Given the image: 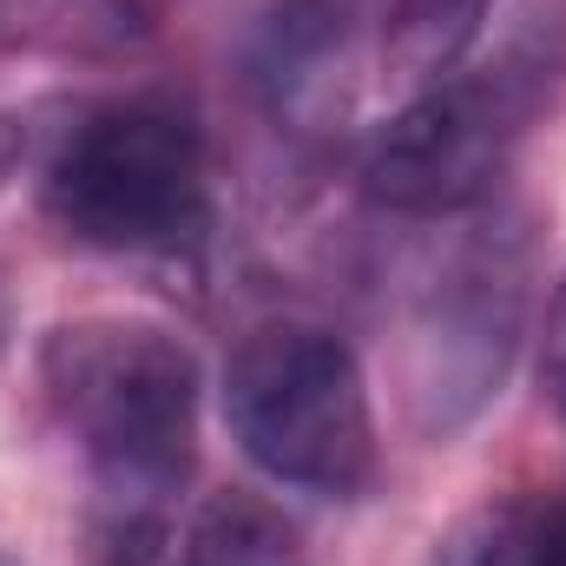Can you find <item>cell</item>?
I'll list each match as a JSON object with an SVG mask.
<instances>
[{"label": "cell", "instance_id": "6da1fadb", "mask_svg": "<svg viewBox=\"0 0 566 566\" xmlns=\"http://www.w3.org/2000/svg\"><path fill=\"white\" fill-rule=\"evenodd\" d=\"M33 376L93 474V566H158L171 494L198 461L205 369L191 343L151 316H73L40 336Z\"/></svg>", "mask_w": 566, "mask_h": 566}, {"label": "cell", "instance_id": "8992f818", "mask_svg": "<svg viewBox=\"0 0 566 566\" xmlns=\"http://www.w3.org/2000/svg\"><path fill=\"white\" fill-rule=\"evenodd\" d=\"M343 46H349L343 0H277V13L251 46V73L277 119H310L336 99Z\"/></svg>", "mask_w": 566, "mask_h": 566}, {"label": "cell", "instance_id": "277c9868", "mask_svg": "<svg viewBox=\"0 0 566 566\" xmlns=\"http://www.w3.org/2000/svg\"><path fill=\"white\" fill-rule=\"evenodd\" d=\"M527 329V231L514 218L454 238L409 303V422L428 441H454L474 422L521 349Z\"/></svg>", "mask_w": 566, "mask_h": 566}, {"label": "cell", "instance_id": "7c38bea8", "mask_svg": "<svg viewBox=\"0 0 566 566\" xmlns=\"http://www.w3.org/2000/svg\"><path fill=\"white\" fill-rule=\"evenodd\" d=\"M0 566H7V560H0Z\"/></svg>", "mask_w": 566, "mask_h": 566}, {"label": "cell", "instance_id": "ba28073f", "mask_svg": "<svg viewBox=\"0 0 566 566\" xmlns=\"http://www.w3.org/2000/svg\"><path fill=\"white\" fill-rule=\"evenodd\" d=\"M434 566H566V488H534L468 514Z\"/></svg>", "mask_w": 566, "mask_h": 566}, {"label": "cell", "instance_id": "3957f363", "mask_svg": "<svg viewBox=\"0 0 566 566\" xmlns=\"http://www.w3.org/2000/svg\"><path fill=\"white\" fill-rule=\"evenodd\" d=\"M40 205L86 251H113V258L178 251L211 218L205 133L171 99L99 106L46 158Z\"/></svg>", "mask_w": 566, "mask_h": 566}, {"label": "cell", "instance_id": "30bf717a", "mask_svg": "<svg viewBox=\"0 0 566 566\" xmlns=\"http://www.w3.org/2000/svg\"><path fill=\"white\" fill-rule=\"evenodd\" d=\"M178 566H303V554L277 507H264L258 494H218L191 521Z\"/></svg>", "mask_w": 566, "mask_h": 566}, {"label": "cell", "instance_id": "8fae6325", "mask_svg": "<svg viewBox=\"0 0 566 566\" xmlns=\"http://www.w3.org/2000/svg\"><path fill=\"white\" fill-rule=\"evenodd\" d=\"M541 376H547V396L566 416V277L554 290V310H547V349H541Z\"/></svg>", "mask_w": 566, "mask_h": 566}, {"label": "cell", "instance_id": "7a4b0ae2", "mask_svg": "<svg viewBox=\"0 0 566 566\" xmlns=\"http://www.w3.org/2000/svg\"><path fill=\"white\" fill-rule=\"evenodd\" d=\"M224 422L258 474L316 501H363L382 474L369 376L316 323H264L231 349Z\"/></svg>", "mask_w": 566, "mask_h": 566}, {"label": "cell", "instance_id": "5b68a950", "mask_svg": "<svg viewBox=\"0 0 566 566\" xmlns=\"http://www.w3.org/2000/svg\"><path fill=\"white\" fill-rule=\"evenodd\" d=\"M541 106V73L507 60L416 86L363 151V191L396 218H461L494 198Z\"/></svg>", "mask_w": 566, "mask_h": 566}, {"label": "cell", "instance_id": "9c48e42d", "mask_svg": "<svg viewBox=\"0 0 566 566\" xmlns=\"http://www.w3.org/2000/svg\"><path fill=\"white\" fill-rule=\"evenodd\" d=\"M494 0H396L389 13V66L402 86H434L461 66V53L481 40Z\"/></svg>", "mask_w": 566, "mask_h": 566}, {"label": "cell", "instance_id": "52a82bcc", "mask_svg": "<svg viewBox=\"0 0 566 566\" xmlns=\"http://www.w3.org/2000/svg\"><path fill=\"white\" fill-rule=\"evenodd\" d=\"M151 46L145 0H0V53L20 60H133Z\"/></svg>", "mask_w": 566, "mask_h": 566}]
</instances>
